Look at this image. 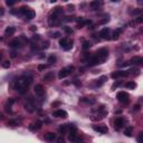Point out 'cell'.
I'll return each instance as SVG.
<instances>
[{
	"label": "cell",
	"mask_w": 143,
	"mask_h": 143,
	"mask_svg": "<svg viewBox=\"0 0 143 143\" xmlns=\"http://www.w3.org/2000/svg\"><path fill=\"white\" fill-rule=\"evenodd\" d=\"M31 82H33V78L30 77V76H26V75H25V76H21V77H19L17 79L15 85H13V87H15V89H16L18 93L25 94V93L28 91Z\"/></svg>",
	"instance_id": "6da1fadb"
},
{
	"label": "cell",
	"mask_w": 143,
	"mask_h": 143,
	"mask_svg": "<svg viewBox=\"0 0 143 143\" xmlns=\"http://www.w3.org/2000/svg\"><path fill=\"white\" fill-rule=\"evenodd\" d=\"M73 71H74V66H67V67H64V68H62L58 72V78L59 79H63V78L67 77Z\"/></svg>",
	"instance_id": "7a4b0ae2"
},
{
	"label": "cell",
	"mask_w": 143,
	"mask_h": 143,
	"mask_svg": "<svg viewBox=\"0 0 143 143\" xmlns=\"http://www.w3.org/2000/svg\"><path fill=\"white\" fill-rule=\"evenodd\" d=\"M25 110L28 111V112H34L36 108V104H35V102H34V98L31 97V96H29V97L27 98V101L25 102Z\"/></svg>",
	"instance_id": "3957f363"
},
{
	"label": "cell",
	"mask_w": 143,
	"mask_h": 143,
	"mask_svg": "<svg viewBox=\"0 0 143 143\" xmlns=\"http://www.w3.org/2000/svg\"><path fill=\"white\" fill-rule=\"evenodd\" d=\"M96 56L98 57V59H100V62H101V64H102V63H104L105 60H106L107 56H108V50H107L106 48H101L96 53Z\"/></svg>",
	"instance_id": "277c9868"
},
{
	"label": "cell",
	"mask_w": 143,
	"mask_h": 143,
	"mask_svg": "<svg viewBox=\"0 0 143 143\" xmlns=\"http://www.w3.org/2000/svg\"><path fill=\"white\" fill-rule=\"evenodd\" d=\"M129 97H130L129 94L125 93V92H119V93H117V100H119L121 103H129V101H130Z\"/></svg>",
	"instance_id": "5b68a950"
},
{
	"label": "cell",
	"mask_w": 143,
	"mask_h": 143,
	"mask_svg": "<svg viewBox=\"0 0 143 143\" xmlns=\"http://www.w3.org/2000/svg\"><path fill=\"white\" fill-rule=\"evenodd\" d=\"M130 75V73L127 71H119V72H113L112 73V78H120V77H125V76H129Z\"/></svg>",
	"instance_id": "8992f818"
},
{
	"label": "cell",
	"mask_w": 143,
	"mask_h": 143,
	"mask_svg": "<svg viewBox=\"0 0 143 143\" xmlns=\"http://www.w3.org/2000/svg\"><path fill=\"white\" fill-rule=\"evenodd\" d=\"M77 130H76V127L73 126L72 125L71 130H69V135H68V140L71 141V142H74V141L77 140Z\"/></svg>",
	"instance_id": "52a82bcc"
},
{
	"label": "cell",
	"mask_w": 143,
	"mask_h": 143,
	"mask_svg": "<svg viewBox=\"0 0 143 143\" xmlns=\"http://www.w3.org/2000/svg\"><path fill=\"white\" fill-rule=\"evenodd\" d=\"M103 5H104V1H103V0H93V1L89 3V6H91L92 10L100 9V8H101Z\"/></svg>",
	"instance_id": "ba28073f"
},
{
	"label": "cell",
	"mask_w": 143,
	"mask_h": 143,
	"mask_svg": "<svg viewBox=\"0 0 143 143\" xmlns=\"http://www.w3.org/2000/svg\"><path fill=\"white\" fill-rule=\"evenodd\" d=\"M53 116L54 117H63V119H66L68 116L67 112L64 110H57V111H54L53 112Z\"/></svg>",
	"instance_id": "9c48e42d"
},
{
	"label": "cell",
	"mask_w": 143,
	"mask_h": 143,
	"mask_svg": "<svg viewBox=\"0 0 143 143\" xmlns=\"http://www.w3.org/2000/svg\"><path fill=\"white\" fill-rule=\"evenodd\" d=\"M93 129H94V131H96L98 133H102V134L107 133V131H108V129L105 125H94Z\"/></svg>",
	"instance_id": "30bf717a"
},
{
	"label": "cell",
	"mask_w": 143,
	"mask_h": 143,
	"mask_svg": "<svg viewBox=\"0 0 143 143\" xmlns=\"http://www.w3.org/2000/svg\"><path fill=\"white\" fill-rule=\"evenodd\" d=\"M98 64H101V62H100V59H98L97 56H93V57H91L89 60H88V66H89V67L96 66V65H98Z\"/></svg>",
	"instance_id": "8fae6325"
},
{
	"label": "cell",
	"mask_w": 143,
	"mask_h": 143,
	"mask_svg": "<svg viewBox=\"0 0 143 143\" xmlns=\"http://www.w3.org/2000/svg\"><path fill=\"white\" fill-rule=\"evenodd\" d=\"M131 63L134 64V65L143 66V57H141V56H134L133 58L131 59Z\"/></svg>",
	"instance_id": "7c38bea8"
},
{
	"label": "cell",
	"mask_w": 143,
	"mask_h": 143,
	"mask_svg": "<svg viewBox=\"0 0 143 143\" xmlns=\"http://www.w3.org/2000/svg\"><path fill=\"white\" fill-rule=\"evenodd\" d=\"M123 125H124V120L123 119L119 117V119H116V120L114 121V127H115V130H120V129H122Z\"/></svg>",
	"instance_id": "4fadbf2b"
},
{
	"label": "cell",
	"mask_w": 143,
	"mask_h": 143,
	"mask_svg": "<svg viewBox=\"0 0 143 143\" xmlns=\"http://www.w3.org/2000/svg\"><path fill=\"white\" fill-rule=\"evenodd\" d=\"M34 89H35L36 95H38V96H42L44 93H45V89H44V87H42V85H40V84L36 85Z\"/></svg>",
	"instance_id": "5bb4252c"
},
{
	"label": "cell",
	"mask_w": 143,
	"mask_h": 143,
	"mask_svg": "<svg viewBox=\"0 0 143 143\" xmlns=\"http://www.w3.org/2000/svg\"><path fill=\"white\" fill-rule=\"evenodd\" d=\"M54 77H55V76H54V73H53V72H48L47 74H45V76H44L42 79L45 82H52V81H54Z\"/></svg>",
	"instance_id": "9a60e30c"
},
{
	"label": "cell",
	"mask_w": 143,
	"mask_h": 143,
	"mask_svg": "<svg viewBox=\"0 0 143 143\" xmlns=\"http://www.w3.org/2000/svg\"><path fill=\"white\" fill-rule=\"evenodd\" d=\"M108 35H110V29H108V28H103V29L100 31V36L104 39L108 38Z\"/></svg>",
	"instance_id": "2e32d148"
},
{
	"label": "cell",
	"mask_w": 143,
	"mask_h": 143,
	"mask_svg": "<svg viewBox=\"0 0 143 143\" xmlns=\"http://www.w3.org/2000/svg\"><path fill=\"white\" fill-rule=\"evenodd\" d=\"M71 127H72V125H69V124H65V125H62V126L59 127V132H60L62 134H65L67 131L71 130Z\"/></svg>",
	"instance_id": "e0dca14e"
},
{
	"label": "cell",
	"mask_w": 143,
	"mask_h": 143,
	"mask_svg": "<svg viewBox=\"0 0 143 143\" xmlns=\"http://www.w3.org/2000/svg\"><path fill=\"white\" fill-rule=\"evenodd\" d=\"M56 139V134L55 133H52V132H48V133L45 135V140L46 141H49V142H52Z\"/></svg>",
	"instance_id": "ac0fdd59"
},
{
	"label": "cell",
	"mask_w": 143,
	"mask_h": 143,
	"mask_svg": "<svg viewBox=\"0 0 143 143\" xmlns=\"http://www.w3.org/2000/svg\"><path fill=\"white\" fill-rule=\"evenodd\" d=\"M35 16H36L35 11H34V10H29V11L25 15V18H26V20H31L35 18Z\"/></svg>",
	"instance_id": "d6986e66"
},
{
	"label": "cell",
	"mask_w": 143,
	"mask_h": 143,
	"mask_svg": "<svg viewBox=\"0 0 143 143\" xmlns=\"http://www.w3.org/2000/svg\"><path fill=\"white\" fill-rule=\"evenodd\" d=\"M16 29H15V27H7L6 30H5V35L6 36H12L15 34Z\"/></svg>",
	"instance_id": "ffe728a7"
},
{
	"label": "cell",
	"mask_w": 143,
	"mask_h": 143,
	"mask_svg": "<svg viewBox=\"0 0 143 143\" xmlns=\"http://www.w3.org/2000/svg\"><path fill=\"white\" fill-rule=\"evenodd\" d=\"M13 102H15V100H13V98H10V100H8V101H7V104H6V106H5V110H6V112H11V104H12Z\"/></svg>",
	"instance_id": "44dd1931"
},
{
	"label": "cell",
	"mask_w": 143,
	"mask_h": 143,
	"mask_svg": "<svg viewBox=\"0 0 143 143\" xmlns=\"http://www.w3.org/2000/svg\"><path fill=\"white\" fill-rule=\"evenodd\" d=\"M69 42H71V40H69V39H67V38H62L60 40H59V46H60V47L64 49L66 46L68 45Z\"/></svg>",
	"instance_id": "7402d4cb"
},
{
	"label": "cell",
	"mask_w": 143,
	"mask_h": 143,
	"mask_svg": "<svg viewBox=\"0 0 143 143\" xmlns=\"http://www.w3.org/2000/svg\"><path fill=\"white\" fill-rule=\"evenodd\" d=\"M121 33H122V30H121V29L114 30L113 34H112V39H113V40H116V39H119V37H120Z\"/></svg>",
	"instance_id": "603a6c76"
},
{
	"label": "cell",
	"mask_w": 143,
	"mask_h": 143,
	"mask_svg": "<svg viewBox=\"0 0 143 143\" xmlns=\"http://www.w3.org/2000/svg\"><path fill=\"white\" fill-rule=\"evenodd\" d=\"M9 46L10 47H12V48H18L20 46V42L18 40V39H15V40H12V42H9Z\"/></svg>",
	"instance_id": "cb8c5ba5"
},
{
	"label": "cell",
	"mask_w": 143,
	"mask_h": 143,
	"mask_svg": "<svg viewBox=\"0 0 143 143\" xmlns=\"http://www.w3.org/2000/svg\"><path fill=\"white\" fill-rule=\"evenodd\" d=\"M40 127H42V123H40V122H37L36 124H31L29 126V129L31 131H35V130H39Z\"/></svg>",
	"instance_id": "d4e9b609"
},
{
	"label": "cell",
	"mask_w": 143,
	"mask_h": 143,
	"mask_svg": "<svg viewBox=\"0 0 143 143\" xmlns=\"http://www.w3.org/2000/svg\"><path fill=\"white\" fill-rule=\"evenodd\" d=\"M132 132H133V127L129 126L124 130V135H126V137H132Z\"/></svg>",
	"instance_id": "484cf974"
},
{
	"label": "cell",
	"mask_w": 143,
	"mask_h": 143,
	"mask_svg": "<svg viewBox=\"0 0 143 143\" xmlns=\"http://www.w3.org/2000/svg\"><path fill=\"white\" fill-rule=\"evenodd\" d=\"M125 87L129 88V89H134L137 87V84L134 82H127V83H125Z\"/></svg>",
	"instance_id": "4316f807"
},
{
	"label": "cell",
	"mask_w": 143,
	"mask_h": 143,
	"mask_svg": "<svg viewBox=\"0 0 143 143\" xmlns=\"http://www.w3.org/2000/svg\"><path fill=\"white\" fill-rule=\"evenodd\" d=\"M29 8L28 7H26V6H23V7H20L19 8V10H18V12L19 13H23V15H26L28 11H29Z\"/></svg>",
	"instance_id": "83f0119b"
},
{
	"label": "cell",
	"mask_w": 143,
	"mask_h": 143,
	"mask_svg": "<svg viewBox=\"0 0 143 143\" xmlns=\"http://www.w3.org/2000/svg\"><path fill=\"white\" fill-rule=\"evenodd\" d=\"M106 79H107L106 76H102L101 78H98V79H97V82H96V85H97V86H102V85L104 84V82L106 81Z\"/></svg>",
	"instance_id": "f1b7e54d"
},
{
	"label": "cell",
	"mask_w": 143,
	"mask_h": 143,
	"mask_svg": "<svg viewBox=\"0 0 143 143\" xmlns=\"http://www.w3.org/2000/svg\"><path fill=\"white\" fill-rule=\"evenodd\" d=\"M91 42H87V40H86V42H83V49H85V50H87L88 48H89V47H91Z\"/></svg>",
	"instance_id": "f546056e"
},
{
	"label": "cell",
	"mask_w": 143,
	"mask_h": 143,
	"mask_svg": "<svg viewBox=\"0 0 143 143\" xmlns=\"http://www.w3.org/2000/svg\"><path fill=\"white\" fill-rule=\"evenodd\" d=\"M81 101L82 102H85V103H87V104H94V103H95V100H86L85 97L81 98Z\"/></svg>",
	"instance_id": "4dcf8cb0"
},
{
	"label": "cell",
	"mask_w": 143,
	"mask_h": 143,
	"mask_svg": "<svg viewBox=\"0 0 143 143\" xmlns=\"http://www.w3.org/2000/svg\"><path fill=\"white\" fill-rule=\"evenodd\" d=\"M17 1H19V0H6V5H7V6L11 7V6H13Z\"/></svg>",
	"instance_id": "1f68e13d"
},
{
	"label": "cell",
	"mask_w": 143,
	"mask_h": 143,
	"mask_svg": "<svg viewBox=\"0 0 143 143\" xmlns=\"http://www.w3.org/2000/svg\"><path fill=\"white\" fill-rule=\"evenodd\" d=\"M54 13H56V15H60V13H63V9L60 8V7H57V8H55V10H54Z\"/></svg>",
	"instance_id": "d6a6232c"
},
{
	"label": "cell",
	"mask_w": 143,
	"mask_h": 143,
	"mask_svg": "<svg viewBox=\"0 0 143 143\" xmlns=\"http://www.w3.org/2000/svg\"><path fill=\"white\" fill-rule=\"evenodd\" d=\"M55 62H56V57L54 55H52L48 58V63H49V64H55Z\"/></svg>",
	"instance_id": "836d02e7"
},
{
	"label": "cell",
	"mask_w": 143,
	"mask_h": 143,
	"mask_svg": "<svg viewBox=\"0 0 143 143\" xmlns=\"http://www.w3.org/2000/svg\"><path fill=\"white\" fill-rule=\"evenodd\" d=\"M2 67L3 68H9L10 67V62L9 60H5V62L2 63Z\"/></svg>",
	"instance_id": "e575fe53"
},
{
	"label": "cell",
	"mask_w": 143,
	"mask_h": 143,
	"mask_svg": "<svg viewBox=\"0 0 143 143\" xmlns=\"http://www.w3.org/2000/svg\"><path fill=\"white\" fill-rule=\"evenodd\" d=\"M8 124H9V125H13V126H15V125H18V124H19V121H17V120L9 121V122H8Z\"/></svg>",
	"instance_id": "d590c367"
},
{
	"label": "cell",
	"mask_w": 143,
	"mask_h": 143,
	"mask_svg": "<svg viewBox=\"0 0 143 143\" xmlns=\"http://www.w3.org/2000/svg\"><path fill=\"white\" fill-rule=\"evenodd\" d=\"M135 23L137 24H142L143 23V16H139L137 18H135Z\"/></svg>",
	"instance_id": "8d00e7d4"
},
{
	"label": "cell",
	"mask_w": 143,
	"mask_h": 143,
	"mask_svg": "<svg viewBox=\"0 0 143 143\" xmlns=\"http://www.w3.org/2000/svg\"><path fill=\"white\" fill-rule=\"evenodd\" d=\"M72 47H73V40H71V42H68V45L66 46V47H65L64 49H65V50H69V49H71Z\"/></svg>",
	"instance_id": "74e56055"
},
{
	"label": "cell",
	"mask_w": 143,
	"mask_h": 143,
	"mask_svg": "<svg viewBox=\"0 0 143 143\" xmlns=\"http://www.w3.org/2000/svg\"><path fill=\"white\" fill-rule=\"evenodd\" d=\"M121 85H122V82L117 81V82H115V83H114V84H113V86H112V87H113V88H115V87H119V86H121Z\"/></svg>",
	"instance_id": "f35d334b"
},
{
	"label": "cell",
	"mask_w": 143,
	"mask_h": 143,
	"mask_svg": "<svg viewBox=\"0 0 143 143\" xmlns=\"http://www.w3.org/2000/svg\"><path fill=\"white\" fill-rule=\"evenodd\" d=\"M108 20H110V18H104V19H102V20H100V21H98V25H103V24L107 23Z\"/></svg>",
	"instance_id": "ab89813d"
},
{
	"label": "cell",
	"mask_w": 143,
	"mask_h": 143,
	"mask_svg": "<svg viewBox=\"0 0 143 143\" xmlns=\"http://www.w3.org/2000/svg\"><path fill=\"white\" fill-rule=\"evenodd\" d=\"M59 36H60V33H58V31H56V33H54V34L52 35V37H53V38H58Z\"/></svg>",
	"instance_id": "60d3db41"
},
{
	"label": "cell",
	"mask_w": 143,
	"mask_h": 143,
	"mask_svg": "<svg viewBox=\"0 0 143 143\" xmlns=\"http://www.w3.org/2000/svg\"><path fill=\"white\" fill-rule=\"evenodd\" d=\"M64 30H65L67 34H72V33H73V30H72L71 28H68V27H64Z\"/></svg>",
	"instance_id": "b9f144b4"
},
{
	"label": "cell",
	"mask_w": 143,
	"mask_h": 143,
	"mask_svg": "<svg viewBox=\"0 0 143 143\" xmlns=\"http://www.w3.org/2000/svg\"><path fill=\"white\" fill-rule=\"evenodd\" d=\"M44 69H46V65H39V66H38V71H39V72L44 71Z\"/></svg>",
	"instance_id": "7bdbcfd3"
},
{
	"label": "cell",
	"mask_w": 143,
	"mask_h": 143,
	"mask_svg": "<svg viewBox=\"0 0 143 143\" xmlns=\"http://www.w3.org/2000/svg\"><path fill=\"white\" fill-rule=\"evenodd\" d=\"M137 141L139 142H143V133H140V135L137 137Z\"/></svg>",
	"instance_id": "ee69618b"
},
{
	"label": "cell",
	"mask_w": 143,
	"mask_h": 143,
	"mask_svg": "<svg viewBox=\"0 0 143 143\" xmlns=\"http://www.w3.org/2000/svg\"><path fill=\"white\" fill-rule=\"evenodd\" d=\"M48 47H49V42H44L42 48H48Z\"/></svg>",
	"instance_id": "f6af8a7d"
},
{
	"label": "cell",
	"mask_w": 143,
	"mask_h": 143,
	"mask_svg": "<svg viewBox=\"0 0 143 143\" xmlns=\"http://www.w3.org/2000/svg\"><path fill=\"white\" fill-rule=\"evenodd\" d=\"M133 111H140V105H135L133 107Z\"/></svg>",
	"instance_id": "bcb514c9"
},
{
	"label": "cell",
	"mask_w": 143,
	"mask_h": 143,
	"mask_svg": "<svg viewBox=\"0 0 143 143\" xmlns=\"http://www.w3.org/2000/svg\"><path fill=\"white\" fill-rule=\"evenodd\" d=\"M68 10H74V6L72 5V6H68Z\"/></svg>",
	"instance_id": "7dc6e473"
},
{
	"label": "cell",
	"mask_w": 143,
	"mask_h": 143,
	"mask_svg": "<svg viewBox=\"0 0 143 143\" xmlns=\"http://www.w3.org/2000/svg\"><path fill=\"white\" fill-rule=\"evenodd\" d=\"M111 1H112V2H115V1H117V0H111Z\"/></svg>",
	"instance_id": "c3c4849f"
},
{
	"label": "cell",
	"mask_w": 143,
	"mask_h": 143,
	"mask_svg": "<svg viewBox=\"0 0 143 143\" xmlns=\"http://www.w3.org/2000/svg\"><path fill=\"white\" fill-rule=\"evenodd\" d=\"M50 1H52V2L54 3V2H55V1H56V0H50Z\"/></svg>",
	"instance_id": "681fc988"
},
{
	"label": "cell",
	"mask_w": 143,
	"mask_h": 143,
	"mask_svg": "<svg viewBox=\"0 0 143 143\" xmlns=\"http://www.w3.org/2000/svg\"><path fill=\"white\" fill-rule=\"evenodd\" d=\"M63 1H68V0H63Z\"/></svg>",
	"instance_id": "f907efd6"
}]
</instances>
